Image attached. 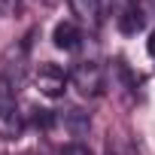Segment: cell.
<instances>
[{
    "instance_id": "1",
    "label": "cell",
    "mask_w": 155,
    "mask_h": 155,
    "mask_svg": "<svg viewBox=\"0 0 155 155\" xmlns=\"http://www.w3.org/2000/svg\"><path fill=\"white\" fill-rule=\"evenodd\" d=\"M21 134V116L15 101V82L9 76H0V137L15 140Z\"/></svg>"
},
{
    "instance_id": "2",
    "label": "cell",
    "mask_w": 155,
    "mask_h": 155,
    "mask_svg": "<svg viewBox=\"0 0 155 155\" xmlns=\"http://www.w3.org/2000/svg\"><path fill=\"white\" fill-rule=\"evenodd\" d=\"M70 82L79 88V94L97 97V94L104 91V70H101V64H94V61H82V64H76V67L70 70Z\"/></svg>"
},
{
    "instance_id": "5",
    "label": "cell",
    "mask_w": 155,
    "mask_h": 155,
    "mask_svg": "<svg viewBox=\"0 0 155 155\" xmlns=\"http://www.w3.org/2000/svg\"><path fill=\"white\" fill-rule=\"evenodd\" d=\"M73 15L79 18L82 25H88L91 31L101 25V0H70Z\"/></svg>"
},
{
    "instance_id": "6",
    "label": "cell",
    "mask_w": 155,
    "mask_h": 155,
    "mask_svg": "<svg viewBox=\"0 0 155 155\" xmlns=\"http://www.w3.org/2000/svg\"><path fill=\"white\" fill-rule=\"evenodd\" d=\"M61 155H94L85 143H67V146H61Z\"/></svg>"
},
{
    "instance_id": "4",
    "label": "cell",
    "mask_w": 155,
    "mask_h": 155,
    "mask_svg": "<svg viewBox=\"0 0 155 155\" xmlns=\"http://www.w3.org/2000/svg\"><path fill=\"white\" fill-rule=\"evenodd\" d=\"M79 40H82V34H79V28H76L73 21H58L55 31H52V43L58 49H64V52L79 49Z\"/></svg>"
},
{
    "instance_id": "7",
    "label": "cell",
    "mask_w": 155,
    "mask_h": 155,
    "mask_svg": "<svg viewBox=\"0 0 155 155\" xmlns=\"http://www.w3.org/2000/svg\"><path fill=\"white\" fill-rule=\"evenodd\" d=\"M149 55L155 58V31H152V37H149Z\"/></svg>"
},
{
    "instance_id": "3",
    "label": "cell",
    "mask_w": 155,
    "mask_h": 155,
    "mask_svg": "<svg viewBox=\"0 0 155 155\" xmlns=\"http://www.w3.org/2000/svg\"><path fill=\"white\" fill-rule=\"evenodd\" d=\"M67 79H70V76H67L58 64H40L37 73H34V82H37V88H40L46 97H61L64 88H67Z\"/></svg>"
},
{
    "instance_id": "8",
    "label": "cell",
    "mask_w": 155,
    "mask_h": 155,
    "mask_svg": "<svg viewBox=\"0 0 155 155\" xmlns=\"http://www.w3.org/2000/svg\"><path fill=\"white\" fill-rule=\"evenodd\" d=\"M9 3H12V0H0V12H6V9H9Z\"/></svg>"
}]
</instances>
